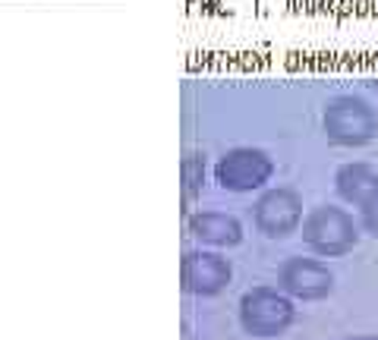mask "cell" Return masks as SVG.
Returning <instances> with one entry per match:
<instances>
[{
  "instance_id": "cell-1",
  "label": "cell",
  "mask_w": 378,
  "mask_h": 340,
  "mask_svg": "<svg viewBox=\"0 0 378 340\" xmlns=\"http://www.w3.org/2000/svg\"><path fill=\"white\" fill-rule=\"evenodd\" d=\"M300 236L309 252H315L322 258H334V256L350 252L360 243V224L353 221V214L347 208L318 205L303 214Z\"/></svg>"
},
{
  "instance_id": "cell-2",
  "label": "cell",
  "mask_w": 378,
  "mask_h": 340,
  "mask_svg": "<svg viewBox=\"0 0 378 340\" xmlns=\"http://www.w3.org/2000/svg\"><path fill=\"white\" fill-rule=\"evenodd\" d=\"M293 318V300L281 287H252L239 300V324L252 337H281Z\"/></svg>"
},
{
  "instance_id": "cell-3",
  "label": "cell",
  "mask_w": 378,
  "mask_h": 340,
  "mask_svg": "<svg viewBox=\"0 0 378 340\" xmlns=\"http://www.w3.org/2000/svg\"><path fill=\"white\" fill-rule=\"evenodd\" d=\"M325 136L334 146L344 148H360L372 142L378 136V117L360 95H338L325 104L322 114Z\"/></svg>"
},
{
  "instance_id": "cell-4",
  "label": "cell",
  "mask_w": 378,
  "mask_h": 340,
  "mask_svg": "<svg viewBox=\"0 0 378 340\" xmlns=\"http://www.w3.org/2000/svg\"><path fill=\"white\" fill-rule=\"evenodd\" d=\"M274 164L261 148L239 146L230 148L221 161L215 164V180L221 183V190L227 192H256L271 180Z\"/></svg>"
},
{
  "instance_id": "cell-5",
  "label": "cell",
  "mask_w": 378,
  "mask_h": 340,
  "mask_svg": "<svg viewBox=\"0 0 378 340\" xmlns=\"http://www.w3.org/2000/svg\"><path fill=\"white\" fill-rule=\"evenodd\" d=\"M252 221L265 236L271 240H284L293 230H300L303 221V199L296 190L278 186V190H265L259 202L252 205Z\"/></svg>"
},
{
  "instance_id": "cell-6",
  "label": "cell",
  "mask_w": 378,
  "mask_h": 340,
  "mask_svg": "<svg viewBox=\"0 0 378 340\" xmlns=\"http://www.w3.org/2000/svg\"><path fill=\"white\" fill-rule=\"evenodd\" d=\"M278 287L290 300L318 302V300H325V296H331L334 274H331V268L325 262H318V258L293 256L278 268Z\"/></svg>"
},
{
  "instance_id": "cell-7",
  "label": "cell",
  "mask_w": 378,
  "mask_h": 340,
  "mask_svg": "<svg viewBox=\"0 0 378 340\" xmlns=\"http://www.w3.org/2000/svg\"><path fill=\"white\" fill-rule=\"evenodd\" d=\"M234 268L221 256V252H208V249H189L180 262V280L183 290L193 296H217L227 290Z\"/></svg>"
},
{
  "instance_id": "cell-8",
  "label": "cell",
  "mask_w": 378,
  "mask_h": 340,
  "mask_svg": "<svg viewBox=\"0 0 378 340\" xmlns=\"http://www.w3.org/2000/svg\"><path fill=\"white\" fill-rule=\"evenodd\" d=\"M189 234L199 243L215 246V249H230L243 240V224L224 212H195L189 218Z\"/></svg>"
},
{
  "instance_id": "cell-9",
  "label": "cell",
  "mask_w": 378,
  "mask_h": 340,
  "mask_svg": "<svg viewBox=\"0 0 378 340\" xmlns=\"http://www.w3.org/2000/svg\"><path fill=\"white\" fill-rule=\"evenodd\" d=\"M375 186H378V170L366 161L344 164V168H338V173H334V190H338V195L347 205H360Z\"/></svg>"
},
{
  "instance_id": "cell-10",
  "label": "cell",
  "mask_w": 378,
  "mask_h": 340,
  "mask_svg": "<svg viewBox=\"0 0 378 340\" xmlns=\"http://www.w3.org/2000/svg\"><path fill=\"white\" fill-rule=\"evenodd\" d=\"M202 186H205V161H202L199 155H186V161H183V192L195 195V192H202Z\"/></svg>"
},
{
  "instance_id": "cell-11",
  "label": "cell",
  "mask_w": 378,
  "mask_h": 340,
  "mask_svg": "<svg viewBox=\"0 0 378 340\" xmlns=\"http://www.w3.org/2000/svg\"><path fill=\"white\" fill-rule=\"evenodd\" d=\"M356 208H360V227L366 230V234L378 236V186Z\"/></svg>"
},
{
  "instance_id": "cell-12",
  "label": "cell",
  "mask_w": 378,
  "mask_h": 340,
  "mask_svg": "<svg viewBox=\"0 0 378 340\" xmlns=\"http://www.w3.org/2000/svg\"><path fill=\"white\" fill-rule=\"evenodd\" d=\"M347 340H378V334H353V337H347Z\"/></svg>"
}]
</instances>
